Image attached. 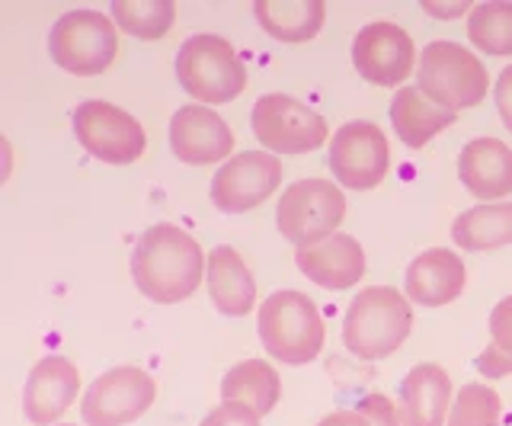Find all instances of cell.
Listing matches in <instances>:
<instances>
[{
  "instance_id": "obj_30",
  "label": "cell",
  "mask_w": 512,
  "mask_h": 426,
  "mask_svg": "<svg viewBox=\"0 0 512 426\" xmlns=\"http://www.w3.org/2000/svg\"><path fill=\"white\" fill-rule=\"evenodd\" d=\"M202 426H260V414H253V410L240 407V404L224 401L221 407H215L212 414L202 420Z\"/></svg>"
},
{
  "instance_id": "obj_10",
  "label": "cell",
  "mask_w": 512,
  "mask_h": 426,
  "mask_svg": "<svg viewBox=\"0 0 512 426\" xmlns=\"http://www.w3.org/2000/svg\"><path fill=\"white\" fill-rule=\"evenodd\" d=\"M154 401V378L144 369L119 366L90 385V391L84 394V404H80V414H84L87 426H128L148 414Z\"/></svg>"
},
{
  "instance_id": "obj_4",
  "label": "cell",
  "mask_w": 512,
  "mask_h": 426,
  "mask_svg": "<svg viewBox=\"0 0 512 426\" xmlns=\"http://www.w3.org/2000/svg\"><path fill=\"white\" fill-rule=\"evenodd\" d=\"M416 84H420V90L432 103L458 113V109H468L487 100L490 77L474 52H468L458 42L436 39L420 55Z\"/></svg>"
},
{
  "instance_id": "obj_16",
  "label": "cell",
  "mask_w": 512,
  "mask_h": 426,
  "mask_svg": "<svg viewBox=\"0 0 512 426\" xmlns=\"http://www.w3.org/2000/svg\"><path fill=\"white\" fill-rule=\"evenodd\" d=\"M464 279H468V270H464V263L455 250L432 247V250H423V254L407 266L404 289L410 302L426 305V308H442V305H452L464 292Z\"/></svg>"
},
{
  "instance_id": "obj_21",
  "label": "cell",
  "mask_w": 512,
  "mask_h": 426,
  "mask_svg": "<svg viewBox=\"0 0 512 426\" xmlns=\"http://www.w3.org/2000/svg\"><path fill=\"white\" fill-rule=\"evenodd\" d=\"M391 122L407 148H426L432 138L455 122V113L439 103H432L420 87H404L394 93Z\"/></svg>"
},
{
  "instance_id": "obj_28",
  "label": "cell",
  "mask_w": 512,
  "mask_h": 426,
  "mask_svg": "<svg viewBox=\"0 0 512 426\" xmlns=\"http://www.w3.org/2000/svg\"><path fill=\"white\" fill-rule=\"evenodd\" d=\"M477 369L493 378L512 372V295L490 311V346L477 359Z\"/></svg>"
},
{
  "instance_id": "obj_34",
  "label": "cell",
  "mask_w": 512,
  "mask_h": 426,
  "mask_svg": "<svg viewBox=\"0 0 512 426\" xmlns=\"http://www.w3.org/2000/svg\"><path fill=\"white\" fill-rule=\"evenodd\" d=\"M61 426H77V423H61Z\"/></svg>"
},
{
  "instance_id": "obj_22",
  "label": "cell",
  "mask_w": 512,
  "mask_h": 426,
  "mask_svg": "<svg viewBox=\"0 0 512 426\" xmlns=\"http://www.w3.org/2000/svg\"><path fill=\"white\" fill-rule=\"evenodd\" d=\"M279 398H282L279 372L263 359L237 362V366L221 378V401L240 404L260 417H266L269 410H276Z\"/></svg>"
},
{
  "instance_id": "obj_23",
  "label": "cell",
  "mask_w": 512,
  "mask_h": 426,
  "mask_svg": "<svg viewBox=\"0 0 512 426\" xmlns=\"http://www.w3.org/2000/svg\"><path fill=\"white\" fill-rule=\"evenodd\" d=\"M253 13L272 39L308 42L324 26L327 7L320 0H256Z\"/></svg>"
},
{
  "instance_id": "obj_12",
  "label": "cell",
  "mask_w": 512,
  "mask_h": 426,
  "mask_svg": "<svg viewBox=\"0 0 512 426\" xmlns=\"http://www.w3.org/2000/svg\"><path fill=\"white\" fill-rule=\"evenodd\" d=\"M391 167L388 138L375 122H349L330 141V170L346 189H375Z\"/></svg>"
},
{
  "instance_id": "obj_27",
  "label": "cell",
  "mask_w": 512,
  "mask_h": 426,
  "mask_svg": "<svg viewBox=\"0 0 512 426\" xmlns=\"http://www.w3.org/2000/svg\"><path fill=\"white\" fill-rule=\"evenodd\" d=\"M445 426H503V401L490 385L471 382L452 401Z\"/></svg>"
},
{
  "instance_id": "obj_24",
  "label": "cell",
  "mask_w": 512,
  "mask_h": 426,
  "mask_svg": "<svg viewBox=\"0 0 512 426\" xmlns=\"http://www.w3.org/2000/svg\"><path fill=\"white\" fill-rule=\"evenodd\" d=\"M452 241L461 250H496L512 244V202H484L455 218Z\"/></svg>"
},
{
  "instance_id": "obj_33",
  "label": "cell",
  "mask_w": 512,
  "mask_h": 426,
  "mask_svg": "<svg viewBox=\"0 0 512 426\" xmlns=\"http://www.w3.org/2000/svg\"><path fill=\"white\" fill-rule=\"evenodd\" d=\"M429 13H439V20H452V13H471V4H452V7H442V4H423Z\"/></svg>"
},
{
  "instance_id": "obj_26",
  "label": "cell",
  "mask_w": 512,
  "mask_h": 426,
  "mask_svg": "<svg viewBox=\"0 0 512 426\" xmlns=\"http://www.w3.org/2000/svg\"><path fill=\"white\" fill-rule=\"evenodd\" d=\"M468 39L487 55H512V4H477L468 17Z\"/></svg>"
},
{
  "instance_id": "obj_13",
  "label": "cell",
  "mask_w": 512,
  "mask_h": 426,
  "mask_svg": "<svg viewBox=\"0 0 512 426\" xmlns=\"http://www.w3.org/2000/svg\"><path fill=\"white\" fill-rule=\"evenodd\" d=\"M352 65L368 84L375 87H397L404 84L410 71H416V49L407 29L397 23L378 20L359 29L352 42Z\"/></svg>"
},
{
  "instance_id": "obj_9",
  "label": "cell",
  "mask_w": 512,
  "mask_h": 426,
  "mask_svg": "<svg viewBox=\"0 0 512 426\" xmlns=\"http://www.w3.org/2000/svg\"><path fill=\"white\" fill-rule=\"evenodd\" d=\"M74 135L87 154L106 164H135L148 145L141 122L106 100H87L74 109Z\"/></svg>"
},
{
  "instance_id": "obj_8",
  "label": "cell",
  "mask_w": 512,
  "mask_h": 426,
  "mask_svg": "<svg viewBox=\"0 0 512 426\" xmlns=\"http://www.w3.org/2000/svg\"><path fill=\"white\" fill-rule=\"evenodd\" d=\"M250 125L263 148L282 154H308L330 138L327 122L288 93H266L256 100Z\"/></svg>"
},
{
  "instance_id": "obj_14",
  "label": "cell",
  "mask_w": 512,
  "mask_h": 426,
  "mask_svg": "<svg viewBox=\"0 0 512 426\" xmlns=\"http://www.w3.org/2000/svg\"><path fill=\"white\" fill-rule=\"evenodd\" d=\"M170 148L189 167L218 164L234 151V132L208 106H183L170 119Z\"/></svg>"
},
{
  "instance_id": "obj_18",
  "label": "cell",
  "mask_w": 512,
  "mask_h": 426,
  "mask_svg": "<svg viewBox=\"0 0 512 426\" xmlns=\"http://www.w3.org/2000/svg\"><path fill=\"white\" fill-rule=\"evenodd\" d=\"M458 177L471 196L493 202L512 196V148L500 138H474L458 157Z\"/></svg>"
},
{
  "instance_id": "obj_32",
  "label": "cell",
  "mask_w": 512,
  "mask_h": 426,
  "mask_svg": "<svg viewBox=\"0 0 512 426\" xmlns=\"http://www.w3.org/2000/svg\"><path fill=\"white\" fill-rule=\"evenodd\" d=\"M317 426H372V420L362 417L359 410H333Z\"/></svg>"
},
{
  "instance_id": "obj_1",
  "label": "cell",
  "mask_w": 512,
  "mask_h": 426,
  "mask_svg": "<svg viewBox=\"0 0 512 426\" xmlns=\"http://www.w3.org/2000/svg\"><path fill=\"white\" fill-rule=\"evenodd\" d=\"M205 254L199 241L176 225H154L138 238L132 254V276L144 298L157 305H176L202 286Z\"/></svg>"
},
{
  "instance_id": "obj_29",
  "label": "cell",
  "mask_w": 512,
  "mask_h": 426,
  "mask_svg": "<svg viewBox=\"0 0 512 426\" xmlns=\"http://www.w3.org/2000/svg\"><path fill=\"white\" fill-rule=\"evenodd\" d=\"M362 417L372 420V426H404L400 410L384 398V394H368V398L356 407Z\"/></svg>"
},
{
  "instance_id": "obj_31",
  "label": "cell",
  "mask_w": 512,
  "mask_h": 426,
  "mask_svg": "<svg viewBox=\"0 0 512 426\" xmlns=\"http://www.w3.org/2000/svg\"><path fill=\"white\" fill-rule=\"evenodd\" d=\"M496 109H500L503 125L512 132V65L500 74V81H496Z\"/></svg>"
},
{
  "instance_id": "obj_6",
  "label": "cell",
  "mask_w": 512,
  "mask_h": 426,
  "mask_svg": "<svg viewBox=\"0 0 512 426\" xmlns=\"http://www.w3.org/2000/svg\"><path fill=\"white\" fill-rule=\"evenodd\" d=\"M346 218V196L330 180H298L279 196L276 225L295 247H314L336 234Z\"/></svg>"
},
{
  "instance_id": "obj_5",
  "label": "cell",
  "mask_w": 512,
  "mask_h": 426,
  "mask_svg": "<svg viewBox=\"0 0 512 426\" xmlns=\"http://www.w3.org/2000/svg\"><path fill=\"white\" fill-rule=\"evenodd\" d=\"M176 77L189 97L205 106H221L237 100L247 87L244 61L237 58L228 39L221 36H192L176 55Z\"/></svg>"
},
{
  "instance_id": "obj_25",
  "label": "cell",
  "mask_w": 512,
  "mask_h": 426,
  "mask_svg": "<svg viewBox=\"0 0 512 426\" xmlns=\"http://www.w3.org/2000/svg\"><path fill=\"white\" fill-rule=\"evenodd\" d=\"M112 17H116L122 33L144 42H157L170 33V26L176 20V7L170 0H116L112 4Z\"/></svg>"
},
{
  "instance_id": "obj_20",
  "label": "cell",
  "mask_w": 512,
  "mask_h": 426,
  "mask_svg": "<svg viewBox=\"0 0 512 426\" xmlns=\"http://www.w3.org/2000/svg\"><path fill=\"white\" fill-rule=\"evenodd\" d=\"M205 282L215 308L221 314H228V318H244V314L256 308V282L234 247L221 244L208 254Z\"/></svg>"
},
{
  "instance_id": "obj_2",
  "label": "cell",
  "mask_w": 512,
  "mask_h": 426,
  "mask_svg": "<svg viewBox=\"0 0 512 426\" xmlns=\"http://www.w3.org/2000/svg\"><path fill=\"white\" fill-rule=\"evenodd\" d=\"M413 330L410 298L391 286L362 289L346 311L343 343L352 356L378 362L397 353Z\"/></svg>"
},
{
  "instance_id": "obj_19",
  "label": "cell",
  "mask_w": 512,
  "mask_h": 426,
  "mask_svg": "<svg viewBox=\"0 0 512 426\" xmlns=\"http://www.w3.org/2000/svg\"><path fill=\"white\" fill-rule=\"evenodd\" d=\"M400 420L404 426H445L452 410V382L436 362H420L400 382Z\"/></svg>"
},
{
  "instance_id": "obj_3",
  "label": "cell",
  "mask_w": 512,
  "mask_h": 426,
  "mask_svg": "<svg viewBox=\"0 0 512 426\" xmlns=\"http://www.w3.org/2000/svg\"><path fill=\"white\" fill-rule=\"evenodd\" d=\"M260 340L272 359L304 366L324 350V318L304 292L282 289L260 305Z\"/></svg>"
},
{
  "instance_id": "obj_7",
  "label": "cell",
  "mask_w": 512,
  "mask_h": 426,
  "mask_svg": "<svg viewBox=\"0 0 512 426\" xmlns=\"http://www.w3.org/2000/svg\"><path fill=\"white\" fill-rule=\"evenodd\" d=\"M119 52V36L109 17L96 10H71L52 26L48 55L58 68L77 77L103 74Z\"/></svg>"
},
{
  "instance_id": "obj_15",
  "label": "cell",
  "mask_w": 512,
  "mask_h": 426,
  "mask_svg": "<svg viewBox=\"0 0 512 426\" xmlns=\"http://www.w3.org/2000/svg\"><path fill=\"white\" fill-rule=\"evenodd\" d=\"M80 391V372L71 359L45 356L29 372L23 388V410L26 420L36 426H52L64 410H71Z\"/></svg>"
},
{
  "instance_id": "obj_11",
  "label": "cell",
  "mask_w": 512,
  "mask_h": 426,
  "mask_svg": "<svg viewBox=\"0 0 512 426\" xmlns=\"http://www.w3.org/2000/svg\"><path fill=\"white\" fill-rule=\"evenodd\" d=\"M282 183L279 157L263 151H240L224 164L212 180V202L224 215H244L269 196H276Z\"/></svg>"
},
{
  "instance_id": "obj_17",
  "label": "cell",
  "mask_w": 512,
  "mask_h": 426,
  "mask_svg": "<svg viewBox=\"0 0 512 426\" xmlns=\"http://www.w3.org/2000/svg\"><path fill=\"white\" fill-rule=\"evenodd\" d=\"M298 270L320 289H352L365 276V250L349 234H333L314 247H298Z\"/></svg>"
}]
</instances>
